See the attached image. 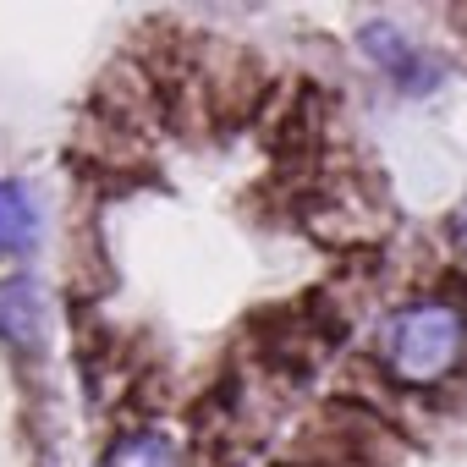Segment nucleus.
<instances>
[{"mask_svg": "<svg viewBox=\"0 0 467 467\" xmlns=\"http://www.w3.org/2000/svg\"><path fill=\"white\" fill-rule=\"evenodd\" d=\"M0 347L17 352V358H45L50 352V297L34 275L0 281Z\"/></svg>", "mask_w": 467, "mask_h": 467, "instance_id": "obj_3", "label": "nucleus"}, {"mask_svg": "<svg viewBox=\"0 0 467 467\" xmlns=\"http://www.w3.org/2000/svg\"><path fill=\"white\" fill-rule=\"evenodd\" d=\"M379 374L401 390H440L467 363V308L456 297H407L396 314H385L374 341Z\"/></svg>", "mask_w": 467, "mask_h": 467, "instance_id": "obj_1", "label": "nucleus"}, {"mask_svg": "<svg viewBox=\"0 0 467 467\" xmlns=\"http://www.w3.org/2000/svg\"><path fill=\"white\" fill-rule=\"evenodd\" d=\"M445 243H451V254L467 265V198L451 209V220H445Z\"/></svg>", "mask_w": 467, "mask_h": 467, "instance_id": "obj_6", "label": "nucleus"}, {"mask_svg": "<svg viewBox=\"0 0 467 467\" xmlns=\"http://www.w3.org/2000/svg\"><path fill=\"white\" fill-rule=\"evenodd\" d=\"M39 198L23 176H0V259H23L39 248Z\"/></svg>", "mask_w": 467, "mask_h": 467, "instance_id": "obj_4", "label": "nucleus"}, {"mask_svg": "<svg viewBox=\"0 0 467 467\" xmlns=\"http://www.w3.org/2000/svg\"><path fill=\"white\" fill-rule=\"evenodd\" d=\"M358 50H363L368 67H374L379 78H390L396 94H407V99L434 94V88L445 83V67H440L429 50H418V45H412L396 23H385V17H374V23L358 28Z\"/></svg>", "mask_w": 467, "mask_h": 467, "instance_id": "obj_2", "label": "nucleus"}, {"mask_svg": "<svg viewBox=\"0 0 467 467\" xmlns=\"http://www.w3.org/2000/svg\"><path fill=\"white\" fill-rule=\"evenodd\" d=\"M99 467H182V456H176V445H171L165 434L132 429V434H121V440L110 445V456H105Z\"/></svg>", "mask_w": 467, "mask_h": 467, "instance_id": "obj_5", "label": "nucleus"}]
</instances>
